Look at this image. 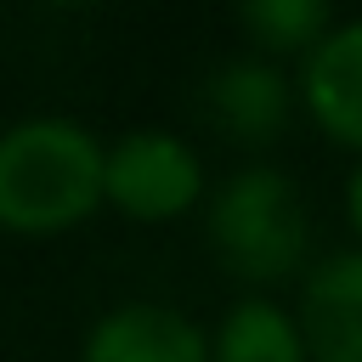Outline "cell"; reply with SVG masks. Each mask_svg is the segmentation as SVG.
I'll return each mask as SVG.
<instances>
[{"mask_svg":"<svg viewBox=\"0 0 362 362\" xmlns=\"http://www.w3.org/2000/svg\"><path fill=\"white\" fill-rule=\"evenodd\" d=\"M79 362H209V339L175 305L130 300L96 317Z\"/></svg>","mask_w":362,"mask_h":362,"instance_id":"8992f818","label":"cell"},{"mask_svg":"<svg viewBox=\"0 0 362 362\" xmlns=\"http://www.w3.org/2000/svg\"><path fill=\"white\" fill-rule=\"evenodd\" d=\"M204 198V164L181 136L130 130L102 147V204L130 221H175Z\"/></svg>","mask_w":362,"mask_h":362,"instance_id":"3957f363","label":"cell"},{"mask_svg":"<svg viewBox=\"0 0 362 362\" xmlns=\"http://www.w3.org/2000/svg\"><path fill=\"white\" fill-rule=\"evenodd\" d=\"M300 345L305 362H362V249L328 255L300 288Z\"/></svg>","mask_w":362,"mask_h":362,"instance_id":"5b68a950","label":"cell"},{"mask_svg":"<svg viewBox=\"0 0 362 362\" xmlns=\"http://www.w3.org/2000/svg\"><path fill=\"white\" fill-rule=\"evenodd\" d=\"M300 96L328 141L362 153V17L334 23L322 34V45L305 57Z\"/></svg>","mask_w":362,"mask_h":362,"instance_id":"52a82bcc","label":"cell"},{"mask_svg":"<svg viewBox=\"0 0 362 362\" xmlns=\"http://www.w3.org/2000/svg\"><path fill=\"white\" fill-rule=\"evenodd\" d=\"M238 28L266 57H311L322 45V34L334 28V11L322 0H243Z\"/></svg>","mask_w":362,"mask_h":362,"instance_id":"9c48e42d","label":"cell"},{"mask_svg":"<svg viewBox=\"0 0 362 362\" xmlns=\"http://www.w3.org/2000/svg\"><path fill=\"white\" fill-rule=\"evenodd\" d=\"M204 238L238 283H283L305 266L311 215L277 164H249L215 187Z\"/></svg>","mask_w":362,"mask_h":362,"instance_id":"7a4b0ae2","label":"cell"},{"mask_svg":"<svg viewBox=\"0 0 362 362\" xmlns=\"http://www.w3.org/2000/svg\"><path fill=\"white\" fill-rule=\"evenodd\" d=\"M209 124L238 147H272L294 113V85L266 57H226L198 90Z\"/></svg>","mask_w":362,"mask_h":362,"instance_id":"277c9868","label":"cell"},{"mask_svg":"<svg viewBox=\"0 0 362 362\" xmlns=\"http://www.w3.org/2000/svg\"><path fill=\"white\" fill-rule=\"evenodd\" d=\"M209 362H305V345H300V328L294 317L277 305V300H238L215 339H209Z\"/></svg>","mask_w":362,"mask_h":362,"instance_id":"ba28073f","label":"cell"},{"mask_svg":"<svg viewBox=\"0 0 362 362\" xmlns=\"http://www.w3.org/2000/svg\"><path fill=\"white\" fill-rule=\"evenodd\" d=\"M345 215H351V232L362 238V164H356L351 181H345Z\"/></svg>","mask_w":362,"mask_h":362,"instance_id":"30bf717a","label":"cell"},{"mask_svg":"<svg viewBox=\"0 0 362 362\" xmlns=\"http://www.w3.org/2000/svg\"><path fill=\"white\" fill-rule=\"evenodd\" d=\"M102 204V141L74 119H17L0 130V232L57 238Z\"/></svg>","mask_w":362,"mask_h":362,"instance_id":"6da1fadb","label":"cell"}]
</instances>
